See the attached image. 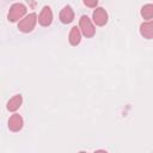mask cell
<instances>
[{
	"label": "cell",
	"instance_id": "12",
	"mask_svg": "<svg viewBox=\"0 0 153 153\" xmlns=\"http://www.w3.org/2000/svg\"><path fill=\"white\" fill-rule=\"evenodd\" d=\"M82 1L87 7H96L98 4V0H82Z\"/></svg>",
	"mask_w": 153,
	"mask_h": 153
},
{
	"label": "cell",
	"instance_id": "3",
	"mask_svg": "<svg viewBox=\"0 0 153 153\" xmlns=\"http://www.w3.org/2000/svg\"><path fill=\"white\" fill-rule=\"evenodd\" d=\"M79 27H80L81 33L85 37H87V38L94 36V33H96V27H94V25L92 24L91 19L87 16H81L80 17V19H79Z\"/></svg>",
	"mask_w": 153,
	"mask_h": 153
},
{
	"label": "cell",
	"instance_id": "10",
	"mask_svg": "<svg viewBox=\"0 0 153 153\" xmlns=\"http://www.w3.org/2000/svg\"><path fill=\"white\" fill-rule=\"evenodd\" d=\"M22 103H23V97H22L20 94H16L14 97H12V98L7 102V110L14 112V111H17V110L20 108Z\"/></svg>",
	"mask_w": 153,
	"mask_h": 153
},
{
	"label": "cell",
	"instance_id": "1",
	"mask_svg": "<svg viewBox=\"0 0 153 153\" xmlns=\"http://www.w3.org/2000/svg\"><path fill=\"white\" fill-rule=\"evenodd\" d=\"M25 14H26V6L24 4L16 2L10 7L7 18L11 23H14V22H18L19 19H23Z\"/></svg>",
	"mask_w": 153,
	"mask_h": 153
},
{
	"label": "cell",
	"instance_id": "5",
	"mask_svg": "<svg viewBox=\"0 0 153 153\" xmlns=\"http://www.w3.org/2000/svg\"><path fill=\"white\" fill-rule=\"evenodd\" d=\"M53 22V11L49 6H44L38 16V23L42 26H49Z\"/></svg>",
	"mask_w": 153,
	"mask_h": 153
},
{
	"label": "cell",
	"instance_id": "8",
	"mask_svg": "<svg viewBox=\"0 0 153 153\" xmlns=\"http://www.w3.org/2000/svg\"><path fill=\"white\" fill-rule=\"evenodd\" d=\"M140 33L143 38H147V39L153 38V20L142 23L140 25Z\"/></svg>",
	"mask_w": 153,
	"mask_h": 153
},
{
	"label": "cell",
	"instance_id": "6",
	"mask_svg": "<svg viewBox=\"0 0 153 153\" xmlns=\"http://www.w3.org/2000/svg\"><path fill=\"white\" fill-rule=\"evenodd\" d=\"M23 124H24V121H23L22 116L18 114L12 115L8 120V129L11 131H19L23 128Z\"/></svg>",
	"mask_w": 153,
	"mask_h": 153
},
{
	"label": "cell",
	"instance_id": "11",
	"mask_svg": "<svg viewBox=\"0 0 153 153\" xmlns=\"http://www.w3.org/2000/svg\"><path fill=\"white\" fill-rule=\"evenodd\" d=\"M141 16L143 19L153 18V4H146L141 7Z\"/></svg>",
	"mask_w": 153,
	"mask_h": 153
},
{
	"label": "cell",
	"instance_id": "4",
	"mask_svg": "<svg viewBox=\"0 0 153 153\" xmlns=\"http://www.w3.org/2000/svg\"><path fill=\"white\" fill-rule=\"evenodd\" d=\"M92 19H93V22H94L96 25L103 26V25H105L108 23V12L103 7H97L93 11Z\"/></svg>",
	"mask_w": 153,
	"mask_h": 153
},
{
	"label": "cell",
	"instance_id": "9",
	"mask_svg": "<svg viewBox=\"0 0 153 153\" xmlns=\"http://www.w3.org/2000/svg\"><path fill=\"white\" fill-rule=\"evenodd\" d=\"M68 41L72 45H78L81 41V32H80V27L78 26H73L69 31L68 35Z\"/></svg>",
	"mask_w": 153,
	"mask_h": 153
},
{
	"label": "cell",
	"instance_id": "2",
	"mask_svg": "<svg viewBox=\"0 0 153 153\" xmlns=\"http://www.w3.org/2000/svg\"><path fill=\"white\" fill-rule=\"evenodd\" d=\"M38 18H37V14L36 13H30L27 16H25L23 19L19 20L18 23V29L19 31L24 32V33H27V32H31L37 23Z\"/></svg>",
	"mask_w": 153,
	"mask_h": 153
},
{
	"label": "cell",
	"instance_id": "7",
	"mask_svg": "<svg viewBox=\"0 0 153 153\" xmlns=\"http://www.w3.org/2000/svg\"><path fill=\"white\" fill-rule=\"evenodd\" d=\"M59 17H60L61 23H63V24H69V23H72L73 19H74V11L72 10L71 6H65V7L61 10Z\"/></svg>",
	"mask_w": 153,
	"mask_h": 153
}]
</instances>
